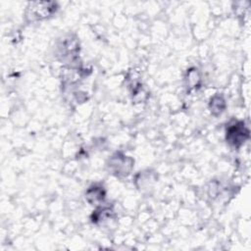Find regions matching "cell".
I'll use <instances>...</instances> for the list:
<instances>
[{
  "label": "cell",
  "mask_w": 251,
  "mask_h": 251,
  "mask_svg": "<svg viewBox=\"0 0 251 251\" xmlns=\"http://www.w3.org/2000/svg\"><path fill=\"white\" fill-rule=\"evenodd\" d=\"M56 4L52 2H32L26 9V17L31 20H42L48 18L56 11Z\"/></svg>",
  "instance_id": "cell-1"
},
{
  "label": "cell",
  "mask_w": 251,
  "mask_h": 251,
  "mask_svg": "<svg viewBox=\"0 0 251 251\" xmlns=\"http://www.w3.org/2000/svg\"><path fill=\"white\" fill-rule=\"evenodd\" d=\"M249 137V130L243 122H235L230 124L226 128V140L234 146L239 147Z\"/></svg>",
  "instance_id": "cell-2"
},
{
  "label": "cell",
  "mask_w": 251,
  "mask_h": 251,
  "mask_svg": "<svg viewBox=\"0 0 251 251\" xmlns=\"http://www.w3.org/2000/svg\"><path fill=\"white\" fill-rule=\"evenodd\" d=\"M109 167L113 174L117 176H126L132 168V160L125 155L116 154L111 158Z\"/></svg>",
  "instance_id": "cell-3"
},
{
  "label": "cell",
  "mask_w": 251,
  "mask_h": 251,
  "mask_svg": "<svg viewBox=\"0 0 251 251\" xmlns=\"http://www.w3.org/2000/svg\"><path fill=\"white\" fill-rule=\"evenodd\" d=\"M105 196L104 190L102 187L99 186H92L86 192V199L90 203H97L103 200Z\"/></svg>",
  "instance_id": "cell-4"
},
{
  "label": "cell",
  "mask_w": 251,
  "mask_h": 251,
  "mask_svg": "<svg viewBox=\"0 0 251 251\" xmlns=\"http://www.w3.org/2000/svg\"><path fill=\"white\" fill-rule=\"evenodd\" d=\"M225 100L222 96L220 95H216L214 96L212 99H211V102H210V109H211V112L214 114V115H219L221 114L224 109H225Z\"/></svg>",
  "instance_id": "cell-5"
}]
</instances>
